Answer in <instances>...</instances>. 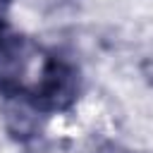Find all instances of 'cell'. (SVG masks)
Here are the masks:
<instances>
[{
    "label": "cell",
    "mask_w": 153,
    "mask_h": 153,
    "mask_svg": "<svg viewBox=\"0 0 153 153\" xmlns=\"http://www.w3.org/2000/svg\"><path fill=\"white\" fill-rule=\"evenodd\" d=\"M10 2L12 0H0V38L10 33V29H7V10H10Z\"/></svg>",
    "instance_id": "2"
},
{
    "label": "cell",
    "mask_w": 153,
    "mask_h": 153,
    "mask_svg": "<svg viewBox=\"0 0 153 153\" xmlns=\"http://www.w3.org/2000/svg\"><path fill=\"white\" fill-rule=\"evenodd\" d=\"M79 93V72L74 65L67 60L50 55L43 62L41 76L36 79L33 86L24 88L26 103L38 112H55V110H67Z\"/></svg>",
    "instance_id": "1"
}]
</instances>
